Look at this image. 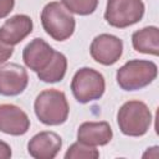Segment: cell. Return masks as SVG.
Instances as JSON below:
<instances>
[{
  "mask_svg": "<svg viewBox=\"0 0 159 159\" xmlns=\"http://www.w3.org/2000/svg\"><path fill=\"white\" fill-rule=\"evenodd\" d=\"M35 113L46 125H60L67 120L70 107L66 94L57 89H45L35 99Z\"/></svg>",
  "mask_w": 159,
  "mask_h": 159,
  "instance_id": "1",
  "label": "cell"
},
{
  "mask_svg": "<svg viewBox=\"0 0 159 159\" xmlns=\"http://www.w3.org/2000/svg\"><path fill=\"white\" fill-rule=\"evenodd\" d=\"M41 24L47 35L56 41L67 40L75 31L76 21L62 2H48L41 12Z\"/></svg>",
  "mask_w": 159,
  "mask_h": 159,
  "instance_id": "2",
  "label": "cell"
},
{
  "mask_svg": "<svg viewBox=\"0 0 159 159\" xmlns=\"http://www.w3.org/2000/svg\"><path fill=\"white\" fill-rule=\"evenodd\" d=\"M117 122L123 134L129 137L144 135L152 124V113L140 101H128L118 111Z\"/></svg>",
  "mask_w": 159,
  "mask_h": 159,
  "instance_id": "3",
  "label": "cell"
},
{
  "mask_svg": "<svg viewBox=\"0 0 159 159\" xmlns=\"http://www.w3.org/2000/svg\"><path fill=\"white\" fill-rule=\"evenodd\" d=\"M158 75V67L152 61L132 60L117 71V82L124 91H137L152 83Z\"/></svg>",
  "mask_w": 159,
  "mask_h": 159,
  "instance_id": "4",
  "label": "cell"
},
{
  "mask_svg": "<svg viewBox=\"0 0 159 159\" xmlns=\"http://www.w3.org/2000/svg\"><path fill=\"white\" fill-rule=\"evenodd\" d=\"M71 89L80 103H88L99 99L106 89L103 76L89 67L80 68L71 82Z\"/></svg>",
  "mask_w": 159,
  "mask_h": 159,
  "instance_id": "5",
  "label": "cell"
},
{
  "mask_svg": "<svg viewBox=\"0 0 159 159\" xmlns=\"http://www.w3.org/2000/svg\"><path fill=\"white\" fill-rule=\"evenodd\" d=\"M144 15L142 0H108L104 12L106 21L118 29L137 24Z\"/></svg>",
  "mask_w": 159,
  "mask_h": 159,
  "instance_id": "6",
  "label": "cell"
},
{
  "mask_svg": "<svg viewBox=\"0 0 159 159\" xmlns=\"http://www.w3.org/2000/svg\"><path fill=\"white\" fill-rule=\"evenodd\" d=\"M89 52L96 62L104 66H111L120 58L123 52V42L117 36L102 34L93 39Z\"/></svg>",
  "mask_w": 159,
  "mask_h": 159,
  "instance_id": "7",
  "label": "cell"
},
{
  "mask_svg": "<svg viewBox=\"0 0 159 159\" xmlns=\"http://www.w3.org/2000/svg\"><path fill=\"white\" fill-rule=\"evenodd\" d=\"M29 83L26 70L17 63H5L0 66V94L17 96L25 91Z\"/></svg>",
  "mask_w": 159,
  "mask_h": 159,
  "instance_id": "8",
  "label": "cell"
},
{
  "mask_svg": "<svg viewBox=\"0 0 159 159\" xmlns=\"http://www.w3.org/2000/svg\"><path fill=\"white\" fill-rule=\"evenodd\" d=\"M30 128L27 114L14 104H0V132L10 135H22Z\"/></svg>",
  "mask_w": 159,
  "mask_h": 159,
  "instance_id": "9",
  "label": "cell"
},
{
  "mask_svg": "<svg viewBox=\"0 0 159 159\" xmlns=\"http://www.w3.org/2000/svg\"><path fill=\"white\" fill-rule=\"evenodd\" d=\"M62 147L61 137L55 132H40L34 135L29 144L27 152L36 159H53Z\"/></svg>",
  "mask_w": 159,
  "mask_h": 159,
  "instance_id": "10",
  "label": "cell"
},
{
  "mask_svg": "<svg viewBox=\"0 0 159 159\" xmlns=\"http://www.w3.org/2000/svg\"><path fill=\"white\" fill-rule=\"evenodd\" d=\"M53 53L55 50L47 42H45L42 39L36 37L24 48L22 60L30 70L37 73L50 63Z\"/></svg>",
  "mask_w": 159,
  "mask_h": 159,
  "instance_id": "11",
  "label": "cell"
},
{
  "mask_svg": "<svg viewBox=\"0 0 159 159\" xmlns=\"http://www.w3.org/2000/svg\"><path fill=\"white\" fill-rule=\"evenodd\" d=\"M32 31V20L27 15H15L0 27V39L10 46L21 42Z\"/></svg>",
  "mask_w": 159,
  "mask_h": 159,
  "instance_id": "12",
  "label": "cell"
},
{
  "mask_svg": "<svg viewBox=\"0 0 159 159\" xmlns=\"http://www.w3.org/2000/svg\"><path fill=\"white\" fill-rule=\"evenodd\" d=\"M113 132L107 122H84L77 130L78 142L96 147L106 145L111 142Z\"/></svg>",
  "mask_w": 159,
  "mask_h": 159,
  "instance_id": "13",
  "label": "cell"
},
{
  "mask_svg": "<svg viewBox=\"0 0 159 159\" xmlns=\"http://www.w3.org/2000/svg\"><path fill=\"white\" fill-rule=\"evenodd\" d=\"M134 50L142 53L158 56L159 53V30L155 26H148L135 31L132 35Z\"/></svg>",
  "mask_w": 159,
  "mask_h": 159,
  "instance_id": "14",
  "label": "cell"
},
{
  "mask_svg": "<svg viewBox=\"0 0 159 159\" xmlns=\"http://www.w3.org/2000/svg\"><path fill=\"white\" fill-rule=\"evenodd\" d=\"M66 70H67V58H66V56L61 52L55 51L50 63L43 70L37 72V77L41 81L47 82V83L58 82L65 77Z\"/></svg>",
  "mask_w": 159,
  "mask_h": 159,
  "instance_id": "15",
  "label": "cell"
},
{
  "mask_svg": "<svg viewBox=\"0 0 159 159\" xmlns=\"http://www.w3.org/2000/svg\"><path fill=\"white\" fill-rule=\"evenodd\" d=\"M99 152L91 145L83 144L81 142L73 143L65 154L66 159H97Z\"/></svg>",
  "mask_w": 159,
  "mask_h": 159,
  "instance_id": "16",
  "label": "cell"
},
{
  "mask_svg": "<svg viewBox=\"0 0 159 159\" xmlns=\"http://www.w3.org/2000/svg\"><path fill=\"white\" fill-rule=\"evenodd\" d=\"M65 7L77 15H89L98 5V0H62Z\"/></svg>",
  "mask_w": 159,
  "mask_h": 159,
  "instance_id": "17",
  "label": "cell"
},
{
  "mask_svg": "<svg viewBox=\"0 0 159 159\" xmlns=\"http://www.w3.org/2000/svg\"><path fill=\"white\" fill-rule=\"evenodd\" d=\"M12 52H14V46L7 45L6 42H4L0 39V63H2L6 60H9L11 57Z\"/></svg>",
  "mask_w": 159,
  "mask_h": 159,
  "instance_id": "18",
  "label": "cell"
},
{
  "mask_svg": "<svg viewBox=\"0 0 159 159\" xmlns=\"http://www.w3.org/2000/svg\"><path fill=\"white\" fill-rule=\"evenodd\" d=\"M15 0H0V19L7 16L14 9Z\"/></svg>",
  "mask_w": 159,
  "mask_h": 159,
  "instance_id": "19",
  "label": "cell"
},
{
  "mask_svg": "<svg viewBox=\"0 0 159 159\" xmlns=\"http://www.w3.org/2000/svg\"><path fill=\"white\" fill-rule=\"evenodd\" d=\"M11 157V148L2 140H0V159H9Z\"/></svg>",
  "mask_w": 159,
  "mask_h": 159,
  "instance_id": "20",
  "label": "cell"
}]
</instances>
